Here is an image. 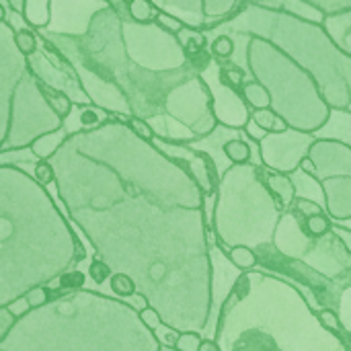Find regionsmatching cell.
<instances>
[{
  "label": "cell",
  "instance_id": "11",
  "mask_svg": "<svg viewBox=\"0 0 351 351\" xmlns=\"http://www.w3.org/2000/svg\"><path fill=\"white\" fill-rule=\"evenodd\" d=\"M317 138V134H306L294 128L280 134H267L257 144L261 165L276 173L294 175L300 169V162L308 156V150Z\"/></svg>",
  "mask_w": 351,
  "mask_h": 351
},
{
  "label": "cell",
  "instance_id": "40",
  "mask_svg": "<svg viewBox=\"0 0 351 351\" xmlns=\"http://www.w3.org/2000/svg\"><path fill=\"white\" fill-rule=\"evenodd\" d=\"M319 323L327 329V331H341V319L333 308H323L319 311Z\"/></svg>",
  "mask_w": 351,
  "mask_h": 351
},
{
  "label": "cell",
  "instance_id": "14",
  "mask_svg": "<svg viewBox=\"0 0 351 351\" xmlns=\"http://www.w3.org/2000/svg\"><path fill=\"white\" fill-rule=\"evenodd\" d=\"M315 243H317V239H311L304 232L302 218L296 212L286 210L282 214L280 222H278V228H276V234H274V241H271L276 251L282 253L286 259L304 261V257L313 251Z\"/></svg>",
  "mask_w": 351,
  "mask_h": 351
},
{
  "label": "cell",
  "instance_id": "46",
  "mask_svg": "<svg viewBox=\"0 0 351 351\" xmlns=\"http://www.w3.org/2000/svg\"><path fill=\"white\" fill-rule=\"evenodd\" d=\"M8 311L12 313L14 319H21V317H25L27 313H31V304L27 302V298H19V300H14L12 304H8Z\"/></svg>",
  "mask_w": 351,
  "mask_h": 351
},
{
  "label": "cell",
  "instance_id": "29",
  "mask_svg": "<svg viewBox=\"0 0 351 351\" xmlns=\"http://www.w3.org/2000/svg\"><path fill=\"white\" fill-rule=\"evenodd\" d=\"M226 257L230 259V263L241 269V271H251L259 265V257H257V251L251 249V247H245V245H239V247H232Z\"/></svg>",
  "mask_w": 351,
  "mask_h": 351
},
{
  "label": "cell",
  "instance_id": "47",
  "mask_svg": "<svg viewBox=\"0 0 351 351\" xmlns=\"http://www.w3.org/2000/svg\"><path fill=\"white\" fill-rule=\"evenodd\" d=\"M93 2H103L107 6H111L121 19H130V14H128V2L130 0H93Z\"/></svg>",
  "mask_w": 351,
  "mask_h": 351
},
{
  "label": "cell",
  "instance_id": "8",
  "mask_svg": "<svg viewBox=\"0 0 351 351\" xmlns=\"http://www.w3.org/2000/svg\"><path fill=\"white\" fill-rule=\"evenodd\" d=\"M121 33L128 58L150 72H175L189 66L181 39L156 23L140 25L132 19H121Z\"/></svg>",
  "mask_w": 351,
  "mask_h": 351
},
{
  "label": "cell",
  "instance_id": "52",
  "mask_svg": "<svg viewBox=\"0 0 351 351\" xmlns=\"http://www.w3.org/2000/svg\"><path fill=\"white\" fill-rule=\"evenodd\" d=\"M160 351H177V350H175V348H162V346H160Z\"/></svg>",
  "mask_w": 351,
  "mask_h": 351
},
{
  "label": "cell",
  "instance_id": "9",
  "mask_svg": "<svg viewBox=\"0 0 351 351\" xmlns=\"http://www.w3.org/2000/svg\"><path fill=\"white\" fill-rule=\"evenodd\" d=\"M165 117L185 128L195 142L206 140L218 130V119L212 109V93L202 78L195 74L175 86L165 103Z\"/></svg>",
  "mask_w": 351,
  "mask_h": 351
},
{
  "label": "cell",
  "instance_id": "23",
  "mask_svg": "<svg viewBox=\"0 0 351 351\" xmlns=\"http://www.w3.org/2000/svg\"><path fill=\"white\" fill-rule=\"evenodd\" d=\"M35 80H37V78H35ZM37 86H39L41 95L45 97L47 105L53 109V113H56L60 119H68L70 113H72V109H74V101H72L66 93H62V90H58V88H53V86L41 82V80H37Z\"/></svg>",
  "mask_w": 351,
  "mask_h": 351
},
{
  "label": "cell",
  "instance_id": "2",
  "mask_svg": "<svg viewBox=\"0 0 351 351\" xmlns=\"http://www.w3.org/2000/svg\"><path fill=\"white\" fill-rule=\"evenodd\" d=\"M76 241L47 187L0 165V308L74 269Z\"/></svg>",
  "mask_w": 351,
  "mask_h": 351
},
{
  "label": "cell",
  "instance_id": "27",
  "mask_svg": "<svg viewBox=\"0 0 351 351\" xmlns=\"http://www.w3.org/2000/svg\"><path fill=\"white\" fill-rule=\"evenodd\" d=\"M333 224H335V222L329 218L327 210H323V212H317V214H311V216L302 218L304 232H306L311 239H323V237L331 234Z\"/></svg>",
  "mask_w": 351,
  "mask_h": 351
},
{
  "label": "cell",
  "instance_id": "42",
  "mask_svg": "<svg viewBox=\"0 0 351 351\" xmlns=\"http://www.w3.org/2000/svg\"><path fill=\"white\" fill-rule=\"evenodd\" d=\"M140 315V321L150 329V331H156L160 325H162V319H160V315L152 308V306H146L144 311H140L138 313Z\"/></svg>",
  "mask_w": 351,
  "mask_h": 351
},
{
  "label": "cell",
  "instance_id": "4",
  "mask_svg": "<svg viewBox=\"0 0 351 351\" xmlns=\"http://www.w3.org/2000/svg\"><path fill=\"white\" fill-rule=\"evenodd\" d=\"M208 33L267 39L315 78L331 111L351 113V58L331 41L319 21L245 4L230 21Z\"/></svg>",
  "mask_w": 351,
  "mask_h": 351
},
{
  "label": "cell",
  "instance_id": "26",
  "mask_svg": "<svg viewBox=\"0 0 351 351\" xmlns=\"http://www.w3.org/2000/svg\"><path fill=\"white\" fill-rule=\"evenodd\" d=\"M251 119L261 128L265 130L267 134H280V132H286L290 125L286 123L284 117H280L274 109H253L251 111Z\"/></svg>",
  "mask_w": 351,
  "mask_h": 351
},
{
  "label": "cell",
  "instance_id": "21",
  "mask_svg": "<svg viewBox=\"0 0 351 351\" xmlns=\"http://www.w3.org/2000/svg\"><path fill=\"white\" fill-rule=\"evenodd\" d=\"M239 41H241V37H237V35L214 33V39L210 41V53H212L214 62H218V64L234 62L237 51H239Z\"/></svg>",
  "mask_w": 351,
  "mask_h": 351
},
{
  "label": "cell",
  "instance_id": "15",
  "mask_svg": "<svg viewBox=\"0 0 351 351\" xmlns=\"http://www.w3.org/2000/svg\"><path fill=\"white\" fill-rule=\"evenodd\" d=\"M323 29L331 37V41L351 58V8L337 12V14H327L321 21Z\"/></svg>",
  "mask_w": 351,
  "mask_h": 351
},
{
  "label": "cell",
  "instance_id": "5",
  "mask_svg": "<svg viewBox=\"0 0 351 351\" xmlns=\"http://www.w3.org/2000/svg\"><path fill=\"white\" fill-rule=\"evenodd\" d=\"M282 214L267 187L263 165H230L220 175L210 222L224 253L239 245L255 251L271 245Z\"/></svg>",
  "mask_w": 351,
  "mask_h": 351
},
{
  "label": "cell",
  "instance_id": "35",
  "mask_svg": "<svg viewBox=\"0 0 351 351\" xmlns=\"http://www.w3.org/2000/svg\"><path fill=\"white\" fill-rule=\"evenodd\" d=\"M128 125H130V130L138 136V138H142V140H148V142H154V130H152V125L146 121V119H140V117H130L128 121H125Z\"/></svg>",
  "mask_w": 351,
  "mask_h": 351
},
{
  "label": "cell",
  "instance_id": "37",
  "mask_svg": "<svg viewBox=\"0 0 351 351\" xmlns=\"http://www.w3.org/2000/svg\"><path fill=\"white\" fill-rule=\"evenodd\" d=\"M202 339H204V335H202V333H197V331H185V333H181V335H179L175 350L177 351H197L199 350V343H202Z\"/></svg>",
  "mask_w": 351,
  "mask_h": 351
},
{
  "label": "cell",
  "instance_id": "34",
  "mask_svg": "<svg viewBox=\"0 0 351 351\" xmlns=\"http://www.w3.org/2000/svg\"><path fill=\"white\" fill-rule=\"evenodd\" d=\"M33 177L43 187L56 183V171H53V167H51L49 160H37V165L33 167Z\"/></svg>",
  "mask_w": 351,
  "mask_h": 351
},
{
  "label": "cell",
  "instance_id": "51",
  "mask_svg": "<svg viewBox=\"0 0 351 351\" xmlns=\"http://www.w3.org/2000/svg\"><path fill=\"white\" fill-rule=\"evenodd\" d=\"M6 21H8V6L0 2V23H6Z\"/></svg>",
  "mask_w": 351,
  "mask_h": 351
},
{
  "label": "cell",
  "instance_id": "39",
  "mask_svg": "<svg viewBox=\"0 0 351 351\" xmlns=\"http://www.w3.org/2000/svg\"><path fill=\"white\" fill-rule=\"evenodd\" d=\"M27 302L31 304V311L33 308H41V306H45L49 300H51V294H49V290L45 288V286H37V288H33L31 292H27Z\"/></svg>",
  "mask_w": 351,
  "mask_h": 351
},
{
  "label": "cell",
  "instance_id": "50",
  "mask_svg": "<svg viewBox=\"0 0 351 351\" xmlns=\"http://www.w3.org/2000/svg\"><path fill=\"white\" fill-rule=\"evenodd\" d=\"M23 2L25 0H4V4L8 6V12H14V14L23 12Z\"/></svg>",
  "mask_w": 351,
  "mask_h": 351
},
{
  "label": "cell",
  "instance_id": "45",
  "mask_svg": "<svg viewBox=\"0 0 351 351\" xmlns=\"http://www.w3.org/2000/svg\"><path fill=\"white\" fill-rule=\"evenodd\" d=\"M339 241H341V245L348 249V253L351 255V228H346V226H341V224H333V230H331Z\"/></svg>",
  "mask_w": 351,
  "mask_h": 351
},
{
  "label": "cell",
  "instance_id": "17",
  "mask_svg": "<svg viewBox=\"0 0 351 351\" xmlns=\"http://www.w3.org/2000/svg\"><path fill=\"white\" fill-rule=\"evenodd\" d=\"M72 117H76V128L74 132H86V130H97L99 125L107 123L109 119L117 117V115H111L109 111L93 105V103H82V105H74ZM72 132V134H74Z\"/></svg>",
  "mask_w": 351,
  "mask_h": 351
},
{
  "label": "cell",
  "instance_id": "48",
  "mask_svg": "<svg viewBox=\"0 0 351 351\" xmlns=\"http://www.w3.org/2000/svg\"><path fill=\"white\" fill-rule=\"evenodd\" d=\"M125 302H128L134 311H138V313H140V311H144L146 306H150V304H148V300H146V296H142V294H138V292H136L134 296H130Z\"/></svg>",
  "mask_w": 351,
  "mask_h": 351
},
{
  "label": "cell",
  "instance_id": "33",
  "mask_svg": "<svg viewBox=\"0 0 351 351\" xmlns=\"http://www.w3.org/2000/svg\"><path fill=\"white\" fill-rule=\"evenodd\" d=\"M111 274H113L111 267H109L103 259H99V257H95V259L90 261V265H88V278H90L97 286L109 282Z\"/></svg>",
  "mask_w": 351,
  "mask_h": 351
},
{
  "label": "cell",
  "instance_id": "41",
  "mask_svg": "<svg viewBox=\"0 0 351 351\" xmlns=\"http://www.w3.org/2000/svg\"><path fill=\"white\" fill-rule=\"evenodd\" d=\"M154 335H156V339H158V343H160L162 348H175L181 333H179L177 329H171V327H167V325H160V327L154 331Z\"/></svg>",
  "mask_w": 351,
  "mask_h": 351
},
{
  "label": "cell",
  "instance_id": "13",
  "mask_svg": "<svg viewBox=\"0 0 351 351\" xmlns=\"http://www.w3.org/2000/svg\"><path fill=\"white\" fill-rule=\"evenodd\" d=\"M302 263H306L311 269L319 271L325 278L351 274V255L333 232L323 239H317L313 251L304 257Z\"/></svg>",
  "mask_w": 351,
  "mask_h": 351
},
{
  "label": "cell",
  "instance_id": "28",
  "mask_svg": "<svg viewBox=\"0 0 351 351\" xmlns=\"http://www.w3.org/2000/svg\"><path fill=\"white\" fill-rule=\"evenodd\" d=\"M158 8L154 6L152 0H130L128 2V14L132 21L140 23V25H150L156 21L158 16Z\"/></svg>",
  "mask_w": 351,
  "mask_h": 351
},
{
  "label": "cell",
  "instance_id": "43",
  "mask_svg": "<svg viewBox=\"0 0 351 351\" xmlns=\"http://www.w3.org/2000/svg\"><path fill=\"white\" fill-rule=\"evenodd\" d=\"M243 132H245V136H247L251 142H255V144H259V142L267 136V132H265V130H261L253 119H249V121H247V125H245V130H243Z\"/></svg>",
  "mask_w": 351,
  "mask_h": 351
},
{
  "label": "cell",
  "instance_id": "19",
  "mask_svg": "<svg viewBox=\"0 0 351 351\" xmlns=\"http://www.w3.org/2000/svg\"><path fill=\"white\" fill-rule=\"evenodd\" d=\"M247 6H257V8H267V10H280V12H292L311 21H323V14L306 6L302 0H243Z\"/></svg>",
  "mask_w": 351,
  "mask_h": 351
},
{
  "label": "cell",
  "instance_id": "18",
  "mask_svg": "<svg viewBox=\"0 0 351 351\" xmlns=\"http://www.w3.org/2000/svg\"><path fill=\"white\" fill-rule=\"evenodd\" d=\"M51 16H53L51 0H25L23 2L21 19L27 27L35 31L47 29L51 25Z\"/></svg>",
  "mask_w": 351,
  "mask_h": 351
},
{
  "label": "cell",
  "instance_id": "38",
  "mask_svg": "<svg viewBox=\"0 0 351 351\" xmlns=\"http://www.w3.org/2000/svg\"><path fill=\"white\" fill-rule=\"evenodd\" d=\"M160 29H165V31H169V33H173V35H179L183 29H185V25L177 19V16H173V14H167V12H158V16H156V21H154Z\"/></svg>",
  "mask_w": 351,
  "mask_h": 351
},
{
  "label": "cell",
  "instance_id": "25",
  "mask_svg": "<svg viewBox=\"0 0 351 351\" xmlns=\"http://www.w3.org/2000/svg\"><path fill=\"white\" fill-rule=\"evenodd\" d=\"M239 95L243 97V101L249 105L251 111H253V109H271V99H269L267 88H265L261 82L253 80V78H249V80L241 86Z\"/></svg>",
  "mask_w": 351,
  "mask_h": 351
},
{
  "label": "cell",
  "instance_id": "7",
  "mask_svg": "<svg viewBox=\"0 0 351 351\" xmlns=\"http://www.w3.org/2000/svg\"><path fill=\"white\" fill-rule=\"evenodd\" d=\"M319 136V134H317ZM308 158L315 165L311 179L321 185L325 210L333 222L351 220V144L339 138L319 136Z\"/></svg>",
  "mask_w": 351,
  "mask_h": 351
},
{
  "label": "cell",
  "instance_id": "3",
  "mask_svg": "<svg viewBox=\"0 0 351 351\" xmlns=\"http://www.w3.org/2000/svg\"><path fill=\"white\" fill-rule=\"evenodd\" d=\"M0 351H160V343L125 300L80 288L16 319Z\"/></svg>",
  "mask_w": 351,
  "mask_h": 351
},
{
  "label": "cell",
  "instance_id": "49",
  "mask_svg": "<svg viewBox=\"0 0 351 351\" xmlns=\"http://www.w3.org/2000/svg\"><path fill=\"white\" fill-rule=\"evenodd\" d=\"M197 351H220V346H218V341H216V339H208V337H204V339H202V343H199V350Z\"/></svg>",
  "mask_w": 351,
  "mask_h": 351
},
{
  "label": "cell",
  "instance_id": "1",
  "mask_svg": "<svg viewBox=\"0 0 351 351\" xmlns=\"http://www.w3.org/2000/svg\"><path fill=\"white\" fill-rule=\"evenodd\" d=\"M49 162L58 197L97 257L134 280L162 325L204 335L214 271L193 175L119 117L68 134Z\"/></svg>",
  "mask_w": 351,
  "mask_h": 351
},
{
  "label": "cell",
  "instance_id": "30",
  "mask_svg": "<svg viewBox=\"0 0 351 351\" xmlns=\"http://www.w3.org/2000/svg\"><path fill=\"white\" fill-rule=\"evenodd\" d=\"M14 47L19 49V53L23 58H29L31 53H35L39 49V35L35 29L31 27H21L14 31Z\"/></svg>",
  "mask_w": 351,
  "mask_h": 351
},
{
  "label": "cell",
  "instance_id": "12",
  "mask_svg": "<svg viewBox=\"0 0 351 351\" xmlns=\"http://www.w3.org/2000/svg\"><path fill=\"white\" fill-rule=\"evenodd\" d=\"M202 78L206 80V84H208V88L212 93V109H214V115H216L218 123L222 128L237 130V132L245 130L247 121L251 119V109L234 88L226 86L220 80L218 62H212L202 72Z\"/></svg>",
  "mask_w": 351,
  "mask_h": 351
},
{
  "label": "cell",
  "instance_id": "32",
  "mask_svg": "<svg viewBox=\"0 0 351 351\" xmlns=\"http://www.w3.org/2000/svg\"><path fill=\"white\" fill-rule=\"evenodd\" d=\"M302 2L323 16L337 14V12H343V10L351 8V0H302Z\"/></svg>",
  "mask_w": 351,
  "mask_h": 351
},
{
  "label": "cell",
  "instance_id": "31",
  "mask_svg": "<svg viewBox=\"0 0 351 351\" xmlns=\"http://www.w3.org/2000/svg\"><path fill=\"white\" fill-rule=\"evenodd\" d=\"M109 288H111L113 296L119 298V300H128L130 296L136 294V284H134V280H132L130 276H125V274H111V278H109Z\"/></svg>",
  "mask_w": 351,
  "mask_h": 351
},
{
  "label": "cell",
  "instance_id": "10",
  "mask_svg": "<svg viewBox=\"0 0 351 351\" xmlns=\"http://www.w3.org/2000/svg\"><path fill=\"white\" fill-rule=\"evenodd\" d=\"M27 64H29L31 74L37 80L66 93L74 101V105L90 103L88 97L82 90L78 72L74 70L70 60L51 41H47L45 37L39 35V49L27 58Z\"/></svg>",
  "mask_w": 351,
  "mask_h": 351
},
{
  "label": "cell",
  "instance_id": "24",
  "mask_svg": "<svg viewBox=\"0 0 351 351\" xmlns=\"http://www.w3.org/2000/svg\"><path fill=\"white\" fill-rule=\"evenodd\" d=\"M222 154L230 165H249L253 162V148L249 140L241 138L239 134L222 142Z\"/></svg>",
  "mask_w": 351,
  "mask_h": 351
},
{
  "label": "cell",
  "instance_id": "16",
  "mask_svg": "<svg viewBox=\"0 0 351 351\" xmlns=\"http://www.w3.org/2000/svg\"><path fill=\"white\" fill-rule=\"evenodd\" d=\"M265 181L267 187L271 191V195L276 197L278 206L282 208V212L290 210L296 202V183L292 181V175H284V173H276L265 169Z\"/></svg>",
  "mask_w": 351,
  "mask_h": 351
},
{
  "label": "cell",
  "instance_id": "22",
  "mask_svg": "<svg viewBox=\"0 0 351 351\" xmlns=\"http://www.w3.org/2000/svg\"><path fill=\"white\" fill-rule=\"evenodd\" d=\"M66 138H68V132H66V128H62V130H56L51 134L39 136L29 148H31V152H33V156L37 160H49L60 150V146L64 144Z\"/></svg>",
  "mask_w": 351,
  "mask_h": 351
},
{
  "label": "cell",
  "instance_id": "20",
  "mask_svg": "<svg viewBox=\"0 0 351 351\" xmlns=\"http://www.w3.org/2000/svg\"><path fill=\"white\" fill-rule=\"evenodd\" d=\"M245 6L243 0H206V8H208V31L216 29L218 25L230 21L237 12H241Z\"/></svg>",
  "mask_w": 351,
  "mask_h": 351
},
{
  "label": "cell",
  "instance_id": "36",
  "mask_svg": "<svg viewBox=\"0 0 351 351\" xmlns=\"http://www.w3.org/2000/svg\"><path fill=\"white\" fill-rule=\"evenodd\" d=\"M60 286L66 292L80 290V288H84V274L80 269H70L64 276H60Z\"/></svg>",
  "mask_w": 351,
  "mask_h": 351
},
{
  "label": "cell",
  "instance_id": "44",
  "mask_svg": "<svg viewBox=\"0 0 351 351\" xmlns=\"http://www.w3.org/2000/svg\"><path fill=\"white\" fill-rule=\"evenodd\" d=\"M14 317H12V313L8 311V306H4V308H0V339L12 329V325H14Z\"/></svg>",
  "mask_w": 351,
  "mask_h": 351
},
{
  "label": "cell",
  "instance_id": "6",
  "mask_svg": "<svg viewBox=\"0 0 351 351\" xmlns=\"http://www.w3.org/2000/svg\"><path fill=\"white\" fill-rule=\"evenodd\" d=\"M243 66L253 80L267 88L271 109L290 128L319 134L329 123L333 111L315 78L274 43L263 37H247Z\"/></svg>",
  "mask_w": 351,
  "mask_h": 351
}]
</instances>
